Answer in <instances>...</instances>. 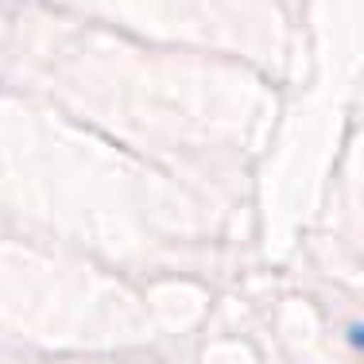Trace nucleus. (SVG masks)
Returning <instances> with one entry per match:
<instances>
[{
    "mask_svg": "<svg viewBox=\"0 0 364 364\" xmlns=\"http://www.w3.org/2000/svg\"><path fill=\"white\" fill-rule=\"evenodd\" d=\"M349 341H353V345H357V349L364 353V326H353V329H349Z\"/></svg>",
    "mask_w": 364,
    "mask_h": 364,
    "instance_id": "obj_1",
    "label": "nucleus"
}]
</instances>
